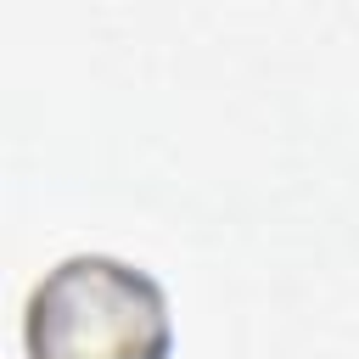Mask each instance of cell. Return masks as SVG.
Returning <instances> with one entry per match:
<instances>
[{
    "instance_id": "1",
    "label": "cell",
    "mask_w": 359,
    "mask_h": 359,
    "mask_svg": "<svg viewBox=\"0 0 359 359\" xmlns=\"http://www.w3.org/2000/svg\"><path fill=\"white\" fill-rule=\"evenodd\" d=\"M28 359H174L168 286L123 252L56 258L22 303Z\"/></svg>"
}]
</instances>
